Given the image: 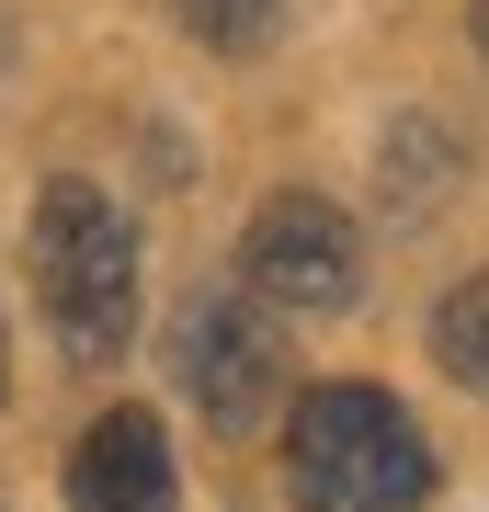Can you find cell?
<instances>
[{"label":"cell","instance_id":"obj_1","mask_svg":"<svg viewBox=\"0 0 489 512\" xmlns=\"http://www.w3.org/2000/svg\"><path fill=\"white\" fill-rule=\"evenodd\" d=\"M23 274H35V308L57 330L69 365H114L137 342V228L126 205L80 171H57L35 194V228H23Z\"/></svg>","mask_w":489,"mask_h":512},{"label":"cell","instance_id":"obj_2","mask_svg":"<svg viewBox=\"0 0 489 512\" xmlns=\"http://www.w3.org/2000/svg\"><path fill=\"white\" fill-rule=\"evenodd\" d=\"M285 490L296 512H410L433 501V444L387 387L330 376L285 410Z\"/></svg>","mask_w":489,"mask_h":512},{"label":"cell","instance_id":"obj_3","mask_svg":"<svg viewBox=\"0 0 489 512\" xmlns=\"http://www.w3.org/2000/svg\"><path fill=\"white\" fill-rule=\"evenodd\" d=\"M171 365H182V399L217 421V433H262V410L285 399V330H273V296H251V285L194 296L182 330H171Z\"/></svg>","mask_w":489,"mask_h":512},{"label":"cell","instance_id":"obj_4","mask_svg":"<svg viewBox=\"0 0 489 512\" xmlns=\"http://www.w3.org/2000/svg\"><path fill=\"white\" fill-rule=\"evenodd\" d=\"M239 285L273 296V308L296 319H330L364 296V251H353V217L319 194H273L251 228H239Z\"/></svg>","mask_w":489,"mask_h":512},{"label":"cell","instance_id":"obj_5","mask_svg":"<svg viewBox=\"0 0 489 512\" xmlns=\"http://www.w3.org/2000/svg\"><path fill=\"white\" fill-rule=\"evenodd\" d=\"M69 512H182L171 478V433L148 410H103L69 444Z\"/></svg>","mask_w":489,"mask_h":512},{"label":"cell","instance_id":"obj_6","mask_svg":"<svg viewBox=\"0 0 489 512\" xmlns=\"http://www.w3.org/2000/svg\"><path fill=\"white\" fill-rule=\"evenodd\" d=\"M455 171H467V137H444L433 114H410V126L376 148V205L387 217H433V205L455 194Z\"/></svg>","mask_w":489,"mask_h":512},{"label":"cell","instance_id":"obj_7","mask_svg":"<svg viewBox=\"0 0 489 512\" xmlns=\"http://www.w3.org/2000/svg\"><path fill=\"white\" fill-rule=\"evenodd\" d=\"M433 365H444L455 387H478V399H489V274L444 285V308H433Z\"/></svg>","mask_w":489,"mask_h":512},{"label":"cell","instance_id":"obj_8","mask_svg":"<svg viewBox=\"0 0 489 512\" xmlns=\"http://www.w3.org/2000/svg\"><path fill=\"white\" fill-rule=\"evenodd\" d=\"M171 12H182V35H194V46L251 57V46L273 35V12H285V0H171Z\"/></svg>","mask_w":489,"mask_h":512},{"label":"cell","instance_id":"obj_9","mask_svg":"<svg viewBox=\"0 0 489 512\" xmlns=\"http://www.w3.org/2000/svg\"><path fill=\"white\" fill-rule=\"evenodd\" d=\"M0 69H12V0H0Z\"/></svg>","mask_w":489,"mask_h":512},{"label":"cell","instance_id":"obj_10","mask_svg":"<svg viewBox=\"0 0 489 512\" xmlns=\"http://www.w3.org/2000/svg\"><path fill=\"white\" fill-rule=\"evenodd\" d=\"M478 57H489V0H478Z\"/></svg>","mask_w":489,"mask_h":512},{"label":"cell","instance_id":"obj_11","mask_svg":"<svg viewBox=\"0 0 489 512\" xmlns=\"http://www.w3.org/2000/svg\"><path fill=\"white\" fill-rule=\"evenodd\" d=\"M0 399H12V365H0Z\"/></svg>","mask_w":489,"mask_h":512}]
</instances>
